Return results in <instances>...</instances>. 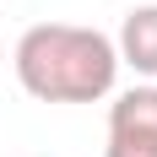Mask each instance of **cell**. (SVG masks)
I'll list each match as a JSON object with an SVG mask.
<instances>
[{"instance_id":"cell-1","label":"cell","mask_w":157,"mask_h":157,"mask_svg":"<svg viewBox=\"0 0 157 157\" xmlns=\"http://www.w3.org/2000/svg\"><path fill=\"white\" fill-rule=\"evenodd\" d=\"M16 81L38 103H98L114 92L119 54L114 38L76 22H38L16 38Z\"/></svg>"},{"instance_id":"cell-2","label":"cell","mask_w":157,"mask_h":157,"mask_svg":"<svg viewBox=\"0 0 157 157\" xmlns=\"http://www.w3.org/2000/svg\"><path fill=\"white\" fill-rule=\"evenodd\" d=\"M103 157H157V87H130L114 98Z\"/></svg>"},{"instance_id":"cell-3","label":"cell","mask_w":157,"mask_h":157,"mask_svg":"<svg viewBox=\"0 0 157 157\" xmlns=\"http://www.w3.org/2000/svg\"><path fill=\"white\" fill-rule=\"evenodd\" d=\"M114 54L119 65H130L136 76L157 81V6H136L119 22V38H114Z\"/></svg>"},{"instance_id":"cell-4","label":"cell","mask_w":157,"mask_h":157,"mask_svg":"<svg viewBox=\"0 0 157 157\" xmlns=\"http://www.w3.org/2000/svg\"><path fill=\"white\" fill-rule=\"evenodd\" d=\"M0 65H6V44H0Z\"/></svg>"}]
</instances>
